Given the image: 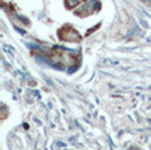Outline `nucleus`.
Returning a JSON list of instances; mask_svg holds the SVG:
<instances>
[{"label": "nucleus", "instance_id": "5", "mask_svg": "<svg viewBox=\"0 0 151 150\" xmlns=\"http://www.w3.org/2000/svg\"><path fill=\"white\" fill-rule=\"evenodd\" d=\"M142 1H145V0H142Z\"/></svg>", "mask_w": 151, "mask_h": 150}, {"label": "nucleus", "instance_id": "1", "mask_svg": "<svg viewBox=\"0 0 151 150\" xmlns=\"http://www.w3.org/2000/svg\"><path fill=\"white\" fill-rule=\"evenodd\" d=\"M81 1H82V0H65V4L68 8H74V7H77Z\"/></svg>", "mask_w": 151, "mask_h": 150}, {"label": "nucleus", "instance_id": "4", "mask_svg": "<svg viewBox=\"0 0 151 150\" xmlns=\"http://www.w3.org/2000/svg\"><path fill=\"white\" fill-rule=\"evenodd\" d=\"M3 48H4L5 50H9V52H15V50H13V48H9V47H7V45H3Z\"/></svg>", "mask_w": 151, "mask_h": 150}, {"label": "nucleus", "instance_id": "2", "mask_svg": "<svg viewBox=\"0 0 151 150\" xmlns=\"http://www.w3.org/2000/svg\"><path fill=\"white\" fill-rule=\"evenodd\" d=\"M102 64H105V65H107V66H113V65H118V64H119V61H118V60H113V58H105V60L102 61Z\"/></svg>", "mask_w": 151, "mask_h": 150}, {"label": "nucleus", "instance_id": "3", "mask_svg": "<svg viewBox=\"0 0 151 150\" xmlns=\"http://www.w3.org/2000/svg\"><path fill=\"white\" fill-rule=\"evenodd\" d=\"M65 40H70V41H73V40H80V36L77 35L76 31H70L69 32V36H66Z\"/></svg>", "mask_w": 151, "mask_h": 150}]
</instances>
